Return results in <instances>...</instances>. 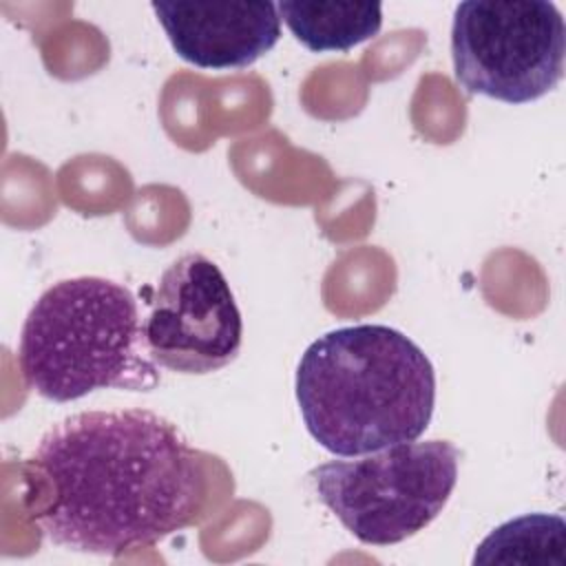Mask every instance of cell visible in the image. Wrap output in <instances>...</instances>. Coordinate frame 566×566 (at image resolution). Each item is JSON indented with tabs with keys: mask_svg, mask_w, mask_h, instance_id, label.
<instances>
[{
	"mask_svg": "<svg viewBox=\"0 0 566 566\" xmlns=\"http://www.w3.org/2000/svg\"><path fill=\"white\" fill-rule=\"evenodd\" d=\"M31 467L49 489L35 513L57 546L119 555L184 528L201 509L199 453L170 420L146 409L82 411L55 422Z\"/></svg>",
	"mask_w": 566,
	"mask_h": 566,
	"instance_id": "6da1fadb",
	"label": "cell"
},
{
	"mask_svg": "<svg viewBox=\"0 0 566 566\" xmlns=\"http://www.w3.org/2000/svg\"><path fill=\"white\" fill-rule=\"evenodd\" d=\"M296 402L310 436L356 458L418 440L433 416L427 354L387 325H349L316 338L296 367Z\"/></svg>",
	"mask_w": 566,
	"mask_h": 566,
	"instance_id": "7a4b0ae2",
	"label": "cell"
},
{
	"mask_svg": "<svg viewBox=\"0 0 566 566\" xmlns=\"http://www.w3.org/2000/svg\"><path fill=\"white\" fill-rule=\"evenodd\" d=\"M18 365L24 382L53 402L159 385L133 292L102 276L64 279L40 294L20 332Z\"/></svg>",
	"mask_w": 566,
	"mask_h": 566,
	"instance_id": "3957f363",
	"label": "cell"
},
{
	"mask_svg": "<svg viewBox=\"0 0 566 566\" xmlns=\"http://www.w3.org/2000/svg\"><path fill=\"white\" fill-rule=\"evenodd\" d=\"M460 451L449 440L402 442L310 471L318 500L363 544L391 546L424 531L458 482Z\"/></svg>",
	"mask_w": 566,
	"mask_h": 566,
	"instance_id": "277c9868",
	"label": "cell"
},
{
	"mask_svg": "<svg viewBox=\"0 0 566 566\" xmlns=\"http://www.w3.org/2000/svg\"><path fill=\"white\" fill-rule=\"evenodd\" d=\"M566 24L546 0H467L455 7V82L475 95L528 104L564 77Z\"/></svg>",
	"mask_w": 566,
	"mask_h": 566,
	"instance_id": "5b68a950",
	"label": "cell"
},
{
	"mask_svg": "<svg viewBox=\"0 0 566 566\" xmlns=\"http://www.w3.org/2000/svg\"><path fill=\"white\" fill-rule=\"evenodd\" d=\"M144 334L159 367L210 374L230 365L243 343V318L219 265L199 252L172 261L150 298Z\"/></svg>",
	"mask_w": 566,
	"mask_h": 566,
	"instance_id": "8992f818",
	"label": "cell"
},
{
	"mask_svg": "<svg viewBox=\"0 0 566 566\" xmlns=\"http://www.w3.org/2000/svg\"><path fill=\"white\" fill-rule=\"evenodd\" d=\"M175 53L212 71L245 69L281 38L274 2H153Z\"/></svg>",
	"mask_w": 566,
	"mask_h": 566,
	"instance_id": "52a82bcc",
	"label": "cell"
},
{
	"mask_svg": "<svg viewBox=\"0 0 566 566\" xmlns=\"http://www.w3.org/2000/svg\"><path fill=\"white\" fill-rule=\"evenodd\" d=\"M276 9L292 35L314 53L349 51L374 38L382 24L378 2L296 0L279 2Z\"/></svg>",
	"mask_w": 566,
	"mask_h": 566,
	"instance_id": "ba28073f",
	"label": "cell"
},
{
	"mask_svg": "<svg viewBox=\"0 0 566 566\" xmlns=\"http://www.w3.org/2000/svg\"><path fill=\"white\" fill-rule=\"evenodd\" d=\"M473 564L566 566V524L548 513L513 517L480 542Z\"/></svg>",
	"mask_w": 566,
	"mask_h": 566,
	"instance_id": "9c48e42d",
	"label": "cell"
}]
</instances>
